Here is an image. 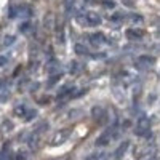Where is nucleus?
I'll return each mask as SVG.
<instances>
[{
  "label": "nucleus",
  "instance_id": "obj_1",
  "mask_svg": "<svg viewBox=\"0 0 160 160\" xmlns=\"http://www.w3.org/2000/svg\"><path fill=\"white\" fill-rule=\"evenodd\" d=\"M77 21L80 24H85V26H99L101 24V16L98 15V13L95 11H87L85 15L82 16H77Z\"/></svg>",
  "mask_w": 160,
  "mask_h": 160
},
{
  "label": "nucleus",
  "instance_id": "obj_2",
  "mask_svg": "<svg viewBox=\"0 0 160 160\" xmlns=\"http://www.w3.org/2000/svg\"><path fill=\"white\" fill-rule=\"evenodd\" d=\"M151 131V120L146 117V115H141L136 122V128H135V133L138 136H148Z\"/></svg>",
  "mask_w": 160,
  "mask_h": 160
},
{
  "label": "nucleus",
  "instance_id": "obj_3",
  "mask_svg": "<svg viewBox=\"0 0 160 160\" xmlns=\"http://www.w3.org/2000/svg\"><path fill=\"white\" fill-rule=\"evenodd\" d=\"M115 136H117V128L112 127V128H109V130H106L102 135L96 139V146H106L108 142H111Z\"/></svg>",
  "mask_w": 160,
  "mask_h": 160
},
{
  "label": "nucleus",
  "instance_id": "obj_4",
  "mask_svg": "<svg viewBox=\"0 0 160 160\" xmlns=\"http://www.w3.org/2000/svg\"><path fill=\"white\" fill-rule=\"evenodd\" d=\"M88 42L93 45V47H101V45H104L108 40H106V37L101 34V32H96V34H91V35H88Z\"/></svg>",
  "mask_w": 160,
  "mask_h": 160
},
{
  "label": "nucleus",
  "instance_id": "obj_5",
  "mask_svg": "<svg viewBox=\"0 0 160 160\" xmlns=\"http://www.w3.org/2000/svg\"><path fill=\"white\" fill-rule=\"evenodd\" d=\"M125 35L130 38V40H139L144 37V31L142 29H128L125 32Z\"/></svg>",
  "mask_w": 160,
  "mask_h": 160
},
{
  "label": "nucleus",
  "instance_id": "obj_6",
  "mask_svg": "<svg viewBox=\"0 0 160 160\" xmlns=\"http://www.w3.org/2000/svg\"><path fill=\"white\" fill-rule=\"evenodd\" d=\"M127 149H128V141H123V142L117 148V151L114 152V154H115V155H114V158H115V160H120V158H122V157L125 155Z\"/></svg>",
  "mask_w": 160,
  "mask_h": 160
},
{
  "label": "nucleus",
  "instance_id": "obj_7",
  "mask_svg": "<svg viewBox=\"0 0 160 160\" xmlns=\"http://www.w3.org/2000/svg\"><path fill=\"white\" fill-rule=\"evenodd\" d=\"M61 69V64H59V61H56V59H51L48 64H47V71L50 72V74H58V71Z\"/></svg>",
  "mask_w": 160,
  "mask_h": 160
},
{
  "label": "nucleus",
  "instance_id": "obj_8",
  "mask_svg": "<svg viewBox=\"0 0 160 160\" xmlns=\"http://www.w3.org/2000/svg\"><path fill=\"white\" fill-rule=\"evenodd\" d=\"M69 136V131H59L58 135H55V138H53V144H61V142H64L66 141V138Z\"/></svg>",
  "mask_w": 160,
  "mask_h": 160
},
{
  "label": "nucleus",
  "instance_id": "obj_9",
  "mask_svg": "<svg viewBox=\"0 0 160 160\" xmlns=\"http://www.w3.org/2000/svg\"><path fill=\"white\" fill-rule=\"evenodd\" d=\"M154 62H155V58H154V56H148V55H144V56H139V58H138V64L152 66Z\"/></svg>",
  "mask_w": 160,
  "mask_h": 160
},
{
  "label": "nucleus",
  "instance_id": "obj_10",
  "mask_svg": "<svg viewBox=\"0 0 160 160\" xmlns=\"http://www.w3.org/2000/svg\"><path fill=\"white\" fill-rule=\"evenodd\" d=\"M93 117H95L96 120H98V122H101V120H102V117L106 115V112H104V109L102 108H99V106H98V108H93Z\"/></svg>",
  "mask_w": 160,
  "mask_h": 160
},
{
  "label": "nucleus",
  "instance_id": "obj_11",
  "mask_svg": "<svg viewBox=\"0 0 160 160\" xmlns=\"http://www.w3.org/2000/svg\"><path fill=\"white\" fill-rule=\"evenodd\" d=\"M74 90H75L74 87H62V88L58 91V98L61 99V98H64V96H69Z\"/></svg>",
  "mask_w": 160,
  "mask_h": 160
},
{
  "label": "nucleus",
  "instance_id": "obj_12",
  "mask_svg": "<svg viewBox=\"0 0 160 160\" xmlns=\"http://www.w3.org/2000/svg\"><path fill=\"white\" fill-rule=\"evenodd\" d=\"M19 31L22 32V34H29V32H34V26L31 24V22H22L21 26H19Z\"/></svg>",
  "mask_w": 160,
  "mask_h": 160
},
{
  "label": "nucleus",
  "instance_id": "obj_13",
  "mask_svg": "<svg viewBox=\"0 0 160 160\" xmlns=\"http://www.w3.org/2000/svg\"><path fill=\"white\" fill-rule=\"evenodd\" d=\"M75 51L78 53V55H88V50H87L82 43H77V45H75Z\"/></svg>",
  "mask_w": 160,
  "mask_h": 160
},
{
  "label": "nucleus",
  "instance_id": "obj_14",
  "mask_svg": "<svg viewBox=\"0 0 160 160\" xmlns=\"http://www.w3.org/2000/svg\"><path fill=\"white\" fill-rule=\"evenodd\" d=\"M24 115H26V117H24L26 120H31V118H34V117L37 115V111H35V109H32V111H28V112H26Z\"/></svg>",
  "mask_w": 160,
  "mask_h": 160
},
{
  "label": "nucleus",
  "instance_id": "obj_15",
  "mask_svg": "<svg viewBox=\"0 0 160 160\" xmlns=\"http://www.w3.org/2000/svg\"><path fill=\"white\" fill-rule=\"evenodd\" d=\"M15 114H18V115H24L26 114V108L21 104V106H18V108H15Z\"/></svg>",
  "mask_w": 160,
  "mask_h": 160
},
{
  "label": "nucleus",
  "instance_id": "obj_16",
  "mask_svg": "<svg viewBox=\"0 0 160 160\" xmlns=\"http://www.w3.org/2000/svg\"><path fill=\"white\" fill-rule=\"evenodd\" d=\"M102 5L106 8H114L115 7V2H114V0H102Z\"/></svg>",
  "mask_w": 160,
  "mask_h": 160
},
{
  "label": "nucleus",
  "instance_id": "obj_17",
  "mask_svg": "<svg viewBox=\"0 0 160 160\" xmlns=\"http://www.w3.org/2000/svg\"><path fill=\"white\" fill-rule=\"evenodd\" d=\"M45 24H47V28H53V15H48L47 19H45Z\"/></svg>",
  "mask_w": 160,
  "mask_h": 160
},
{
  "label": "nucleus",
  "instance_id": "obj_18",
  "mask_svg": "<svg viewBox=\"0 0 160 160\" xmlns=\"http://www.w3.org/2000/svg\"><path fill=\"white\" fill-rule=\"evenodd\" d=\"M130 21H131V22H142V18L138 16V15H131V16H130Z\"/></svg>",
  "mask_w": 160,
  "mask_h": 160
},
{
  "label": "nucleus",
  "instance_id": "obj_19",
  "mask_svg": "<svg viewBox=\"0 0 160 160\" xmlns=\"http://www.w3.org/2000/svg\"><path fill=\"white\" fill-rule=\"evenodd\" d=\"M111 19H112V21H122V19H125V15H122V13H117V15H114Z\"/></svg>",
  "mask_w": 160,
  "mask_h": 160
},
{
  "label": "nucleus",
  "instance_id": "obj_20",
  "mask_svg": "<svg viewBox=\"0 0 160 160\" xmlns=\"http://www.w3.org/2000/svg\"><path fill=\"white\" fill-rule=\"evenodd\" d=\"M77 69H78V62L72 61V62H71V66H69V71H71V72H77Z\"/></svg>",
  "mask_w": 160,
  "mask_h": 160
},
{
  "label": "nucleus",
  "instance_id": "obj_21",
  "mask_svg": "<svg viewBox=\"0 0 160 160\" xmlns=\"http://www.w3.org/2000/svg\"><path fill=\"white\" fill-rule=\"evenodd\" d=\"M13 42H15V37L8 35V37H5V40H3V45L7 47V45H10V43H13Z\"/></svg>",
  "mask_w": 160,
  "mask_h": 160
},
{
  "label": "nucleus",
  "instance_id": "obj_22",
  "mask_svg": "<svg viewBox=\"0 0 160 160\" xmlns=\"http://www.w3.org/2000/svg\"><path fill=\"white\" fill-rule=\"evenodd\" d=\"M7 62H8V58L7 56H0V68H3Z\"/></svg>",
  "mask_w": 160,
  "mask_h": 160
},
{
  "label": "nucleus",
  "instance_id": "obj_23",
  "mask_svg": "<svg viewBox=\"0 0 160 160\" xmlns=\"http://www.w3.org/2000/svg\"><path fill=\"white\" fill-rule=\"evenodd\" d=\"M66 8H68V10H71L72 8V5H74V0H66Z\"/></svg>",
  "mask_w": 160,
  "mask_h": 160
}]
</instances>
